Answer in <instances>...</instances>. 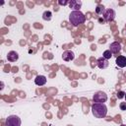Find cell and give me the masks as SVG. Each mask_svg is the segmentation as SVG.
<instances>
[{
    "instance_id": "obj_15",
    "label": "cell",
    "mask_w": 126,
    "mask_h": 126,
    "mask_svg": "<svg viewBox=\"0 0 126 126\" xmlns=\"http://www.w3.org/2000/svg\"><path fill=\"white\" fill-rule=\"evenodd\" d=\"M104 11H105V9L102 5H97V7L95 8V13L97 15H102L104 13Z\"/></svg>"
},
{
    "instance_id": "obj_11",
    "label": "cell",
    "mask_w": 126,
    "mask_h": 126,
    "mask_svg": "<svg viewBox=\"0 0 126 126\" xmlns=\"http://www.w3.org/2000/svg\"><path fill=\"white\" fill-rule=\"evenodd\" d=\"M34 84L36 86H43L46 84V77L43 75H37L34 79Z\"/></svg>"
},
{
    "instance_id": "obj_8",
    "label": "cell",
    "mask_w": 126,
    "mask_h": 126,
    "mask_svg": "<svg viewBox=\"0 0 126 126\" xmlns=\"http://www.w3.org/2000/svg\"><path fill=\"white\" fill-rule=\"evenodd\" d=\"M82 6V1L78 0H71L69 1V7L73 9V11H80V8Z\"/></svg>"
},
{
    "instance_id": "obj_5",
    "label": "cell",
    "mask_w": 126,
    "mask_h": 126,
    "mask_svg": "<svg viewBox=\"0 0 126 126\" xmlns=\"http://www.w3.org/2000/svg\"><path fill=\"white\" fill-rule=\"evenodd\" d=\"M103 16V19L105 22H111L115 19V16H116V13L113 9H106L104 11V13L102 14Z\"/></svg>"
},
{
    "instance_id": "obj_9",
    "label": "cell",
    "mask_w": 126,
    "mask_h": 126,
    "mask_svg": "<svg viewBox=\"0 0 126 126\" xmlns=\"http://www.w3.org/2000/svg\"><path fill=\"white\" fill-rule=\"evenodd\" d=\"M115 63L118 67L120 68H124L126 67V57L123 56V55H120V56H117L116 59H115Z\"/></svg>"
},
{
    "instance_id": "obj_19",
    "label": "cell",
    "mask_w": 126,
    "mask_h": 126,
    "mask_svg": "<svg viewBox=\"0 0 126 126\" xmlns=\"http://www.w3.org/2000/svg\"><path fill=\"white\" fill-rule=\"evenodd\" d=\"M120 126H126V124H121Z\"/></svg>"
},
{
    "instance_id": "obj_6",
    "label": "cell",
    "mask_w": 126,
    "mask_h": 126,
    "mask_svg": "<svg viewBox=\"0 0 126 126\" xmlns=\"http://www.w3.org/2000/svg\"><path fill=\"white\" fill-rule=\"evenodd\" d=\"M122 47H121V44L118 42V41H113L112 43H110L109 45V50L111 51L112 54H117L121 51Z\"/></svg>"
},
{
    "instance_id": "obj_10",
    "label": "cell",
    "mask_w": 126,
    "mask_h": 126,
    "mask_svg": "<svg viewBox=\"0 0 126 126\" xmlns=\"http://www.w3.org/2000/svg\"><path fill=\"white\" fill-rule=\"evenodd\" d=\"M18 59H19V54L16 51L12 50V51H9L8 52V54H7V60L8 61H10V62H16Z\"/></svg>"
},
{
    "instance_id": "obj_16",
    "label": "cell",
    "mask_w": 126,
    "mask_h": 126,
    "mask_svg": "<svg viewBox=\"0 0 126 126\" xmlns=\"http://www.w3.org/2000/svg\"><path fill=\"white\" fill-rule=\"evenodd\" d=\"M124 96H125V93H124V92L119 91V92L117 93V97H118V98H123Z\"/></svg>"
},
{
    "instance_id": "obj_13",
    "label": "cell",
    "mask_w": 126,
    "mask_h": 126,
    "mask_svg": "<svg viewBox=\"0 0 126 126\" xmlns=\"http://www.w3.org/2000/svg\"><path fill=\"white\" fill-rule=\"evenodd\" d=\"M52 18V13L50 11H44L42 14V19L44 21H50Z\"/></svg>"
},
{
    "instance_id": "obj_2",
    "label": "cell",
    "mask_w": 126,
    "mask_h": 126,
    "mask_svg": "<svg viewBox=\"0 0 126 126\" xmlns=\"http://www.w3.org/2000/svg\"><path fill=\"white\" fill-rule=\"evenodd\" d=\"M85 21L86 17L81 11H72L69 15V22L74 27H78L79 25L84 24Z\"/></svg>"
},
{
    "instance_id": "obj_12",
    "label": "cell",
    "mask_w": 126,
    "mask_h": 126,
    "mask_svg": "<svg viewBox=\"0 0 126 126\" xmlns=\"http://www.w3.org/2000/svg\"><path fill=\"white\" fill-rule=\"evenodd\" d=\"M97 67L99 69H105L108 67V60H106L103 57H99L97 59Z\"/></svg>"
},
{
    "instance_id": "obj_1",
    "label": "cell",
    "mask_w": 126,
    "mask_h": 126,
    "mask_svg": "<svg viewBox=\"0 0 126 126\" xmlns=\"http://www.w3.org/2000/svg\"><path fill=\"white\" fill-rule=\"evenodd\" d=\"M92 113L95 118H104L107 114V107L104 103H93L92 104Z\"/></svg>"
},
{
    "instance_id": "obj_7",
    "label": "cell",
    "mask_w": 126,
    "mask_h": 126,
    "mask_svg": "<svg viewBox=\"0 0 126 126\" xmlns=\"http://www.w3.org/2000/svg\"><path fill=\"white\" fill-rule=\"evenodd\" d=\"M74 58H75V53H74L73 51H71V50H66V51H64L63 54H62V59H63L64 61L69 62V61L74 60Z\"/></svg>"
},
{
    "instance_id": "obj_17",
    "label": "cell",
    "mask_w": 126,
    "mask_h": 126,
    "mask_svg": "<svg viewBox=\"0 0 126 126\" xmlns=\"http://www.w3.org/2000/svg\"><path fill=\"white\" fill-rule=\"evenodd\" d=\"M119 106H120V109H121V110H126V101L120 102Z\"/></svg>"
},
{
    "instance_id": "obj_20",
    "label": "cell",
    "mask_w": 126,
    "mask_h": 126,
    "mask_svg": "<svg viewBox=\"0 0 126 126\" xmlns=\"http://www.w3.org/2000/svg\"><path fill=\"white\" fill-rule=\"evenodd\" d=\"M124 98H125V101H126V93H125V96H124Z\"/></svg>"
},
{
    "instance_id": "obj_18",
    "label": "cell",
    "mask_w": 126,
    "mask_h": 126,
    "mask_svg": "<svg viewBox=\"0 0 126 126\" xmlns=\"http://www.w3.org/2000/svg\"><path fill=\"white\" fill-rule=\"evenodd\" d=\"M58 4H59V5H63V6H64V5L69 4V1H61V0H60V1H58Z\"/></svg>"
},
{
    "instance_id": "obj_4",
    "label": "cell",
    "mask_w": 126,
    "mask_h": 126,
    "mask_svg": "<svg viewBox=\"0 0 126 126\" xmlns=\"http://www.w3.org/2000/svg\"><path fill=\"white\" fill-rule=\"evenodd\" d=\"M93 100L94 102H96V103H103L107 100V94L102 91H98L94 94Z\"/></svg>"
},
{
    "instance_id": "obj_3",
    "label": "cell",
    "mask_w": 126,
    "mask_h": 126,
    "mask_svg": "<svg viewBox=\"0 0 126 126\" xmlns=\"http://www.w3.org/2000/svg\"><path fill=\"white\" fill-rule=\"evenodd\" d=\"M21 118L17 115H9L6 118L5 126H21Z\"/></svg>"
},
{
    "instance_id": "obj_14",
    "label": "cell",
    "mask_w": 126,
    "mask_h": 126,
    "mask_svg": "<svg viewBox=\"0 0 126 126\" xmlns=\"http://www.w3.org/2000/svg\"><path fill=\"white\" fill-rule=\"evenodd\" d=\"M102 57H103V58H105L106 60L110 59V58L112 57V53H111V51H110L109 49L104 50V51H103V53H102Z\"/></svg>"
}]
</instances>
